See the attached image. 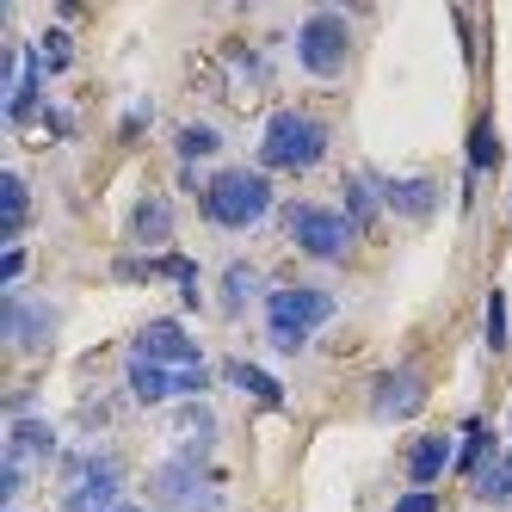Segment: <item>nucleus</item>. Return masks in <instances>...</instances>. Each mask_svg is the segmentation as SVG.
Masks as SVG:
<instances>
[{"mask_svg": "<svg viewBox=\"0 0 512 512\" xmlns=\"http://www.w3.org/2000/svg\"><path fill=\"white\" fill-rule=\"evenodd\" d=\"M198 210L216 229H253V223H266V210H272V186H266V173H253V167H223V173H210V186L198 192Z\"/></svg>", "mask_w": 512, "mask_h": 512, "instance_id": "nucleus-1", "label": "nucleus"}, {"mask_svg": "<svg viewBox=\"0 0 512 512\" xmlns=\"http://www.w3.org/2000/svg\"><path fill=\"white\" fill-rule=\"evenodd\" d=\"M327 155V124L309 112H272L266 136H260V161L272 173H309Z\"/></svg>", "mask_w": 512, "mask_h": 512, "instance_id": "nucleus-2", "label": "nucleus"}, {"mask_svg": "<svg viewBox=\"0 0 512 512\" xmlns=\"http://www.w3.org/2000/svg\"><path fill=\"white\" fill-rule=\"evenodd\" d=\"M321 321H334V297H327V290L297 284V290H272L266 297V327H272L278 352H303Z\"/></svg>", "mask_w": 512, "mask_h": 512, "instance_id": "nucleus-3", "label": "nucleus"}, {"mask_svg": "<svg viewBox=\"0 0 512 512\" xmlns=\"http://www.w3.org/2000/svg\"><path fill=\"white\" fill-rule=\"evenodd\" d=\"M118 488H124L118 457L87 451V457H68L62 463V512H118L124 506Z\"/></svg>", "mask_w": 512, "mask_h": 512, "instance_id": "nucleus-4", "label": "nucleus"}, {"mask_svg": "<svg viewBox=\"0 0 512 512\" xmlns=\"http://www.w3.org/2000/svg\"><path fill=\"white\" fill-rule=\"evenodd\" d=\"M149 488L173 512H223V494H216V475H210L204 457H167Z\"/></svg>", "mask_w": 512, "mask_h": 512, "instance_id": "nucleus-5", "label": "nucleus"}, {"mask_svg": "<svg viewBox=\"0 0 512 512\" xmlns=\"http://www.w3.org/2000/svg\"><path fill=\"white\" fill-rule=\"evenodd\" d=\"M346 56H352V25H346L340 13H309L303 31H297V62H303V75L334 81V75H346Z\"/></svg>", "mask_w": 512, "mask_h": 512, "instance_id": "nucleus-6", "label": "nucleus"}, {"mask_svg": "<svg viewBox=\"0 0 512 512\" xmlns=\"http://www.w3.org/2000/svg\"><path fill=\"white\" fill-rule=\"evenodd\" d=\"M290 241H297L309 260H346V247H352V216L321 210V204H290Z\"/></svg>", "mask_w": 512, "mask_h": 512, "instance_id": "nucleus-7", "label": "nucleus"}, {"mask_svg": "<svg viewBox=\"0 0 512 512\" xmlns=\"http://www.w3.org/2000/svg\"><path fill=\"white\" fill-rule=\"evenodd\" d=\"M210 371L198 364V371H167V364H149V358H130V395L142 401V408H161V401L173 395H204Z\"/></svg>", "mask_w": 512, "mask_h": 512, "instance_id": "nucleus-8", "label": "nucleus"}, {"mask_svg": "<svg viewBox=\"0 0 512 512\" xmlns=\"http://www.w3.org/2000/svg\"><path fill=\"white\" fill-rule=\"evenodd\" d=\"M136 358H149V364H167V371H198V346H192V334L179 321H149L136 334Z\"/></svg>", "mask_w": 512, "mask_h": 512, "instance_id": "nucleus-9", "label": "nucleus"}, {"mask_svg": "<svg viewBox=\"0 0 512 512\" xmlns=\"http://www.w3.org/2000/svg\"><path fill=\"white\" fill-rule=\"evenodd\" d=\"M426 408V377L420 371H383L377 377V389H371V414L377 420H408V414H420Z\"/></svg>", "mask_w": 512, "mask_h": 512, "instance_id": "nucleus-10", "label": "nucleus"}, {"mask_svg": "<svg viewBox=\"0 0 512 512\" xmlns=\"http://www.w3.org/2000/svg\"><path fill=\"white\" fill-rule=\"evenodd\" d=\"M0 334H7L13 346H25V352H38V346L56 334V309H50V303L7 297V303H0Z\"/></svg>", "mask_w": 512, "mask_h": 512, "instance_id": "nucleus-11", "label": "nucleus"}, {"mask_svg": "<svg viewBox=\"0 0 512 512\" xmlns=\"http://www.w3.org/2000/svg\"><path fill=\"white\" fill-rule=\"evenodd\" d=\"M383 204L401 210V216H414V223H426V216L438 210V186L432 179H383Z\"/></svg>", "mask_w": 512, "mask_h": 512, "instance_id": "nucleus-12", "label": "nucleus"}, {"mask_svg": "<svg viewBox=\"0 0 512 512\" xmlns=\"http://www.w3.org/2000/svg\"><path fill=\"white\" fill-rule=\"evenodd\" d=\"M451 463H457V445H451L445 432L420 438V445L408 451V475H414V488H432V482H438V475H445Z\"/></svg>", "mask_w": 512, "mask_h": 512, "instance_id": "nucleus-13", "label": "nucleus"}, {"mask_svg": "<svg viewBox=\"0 0 512 512\" xmlns=\"http://www.w3.org/2000/svg\"><path fill=\"white\" fill-rule=\"evenodd\" d=\"M7 457H13V463H31V457H56V432H50L44 420L19 414V420H13V432H7Z\"/></svg>", "mask_w": 512, "mask_h": 512, "instance_id": "nucleus-14", "label": "nucleus"}, {"mask_svg": "<svg viewBox=\"0 0 512 512\" xmlns=\"http://www.w3.org/2000/svg\"><path fill=\"white\" fill-rule=\"evenodd\" d=\"M475 500L482 506H512V451H494L475 469Z\"/></svg>", "mask_w": 512, "mask_h": 512, "instance_id": "nucleus-15", "label": "nucleus"}, {"mask_svg": "<svg viewBox=\"0 0 512 512\" xmlns=\"http://www.w3.org/2000/svg\"><path fill=\"white\" fill-rule=\"evenodd\" d=\"M130 235H136L142 247H161V241L173 235V210H167V198H142L136 216H130Z\"/></svg>", "mask_w": 512, "mask_h": 512, "instance_id": "nucleus-16", "label": "nucleus"}, {"mask_svg": "<svg viewBox=\"0 0 512 512\" xmlns=\"http://www.w3.org/2000/svg\"><path fill=\"white\" fill-rule=\"evenodd\" d=\"M229 383H235V389H247L253 401H266V408H278V401H284L278 377H266L260 364H247V358H235V364H229Z\"/></svg>", "mask_w": 512, "mask_h": 512, "instance_id": "nucleus-17", "label": "nucleus"}, {"mask_svg": "<svg viewBox=\"0 0 512 512\" xmlns=\"http://www.w3.org/2000/svg\"><path fill=\"white\" fill-rule=\"evenodd\" d=\"M25 216H31V198H25V179L19 173H7L0 179V229H7V241L25 229Z\"/></svg>", "mask_w": 512, "mask_h": 512, "instance_id": "nucleus-18", "label": "nucleus"}, {"mask_svg": "<svg viewBox=\"0 0 512 512\" xmlns=\"http://www.w3.org/2000/svg\"><path fill=\"white\" fill-rule=\"evenodd\" d=\"M253 297H260V272H253V266H229L223 272V315H241Z\"/></svg>", "mask_w": 512, "mask_h": 512, "instance_id": "nucleus-19", "label": "nucleus"}, {"mask_svg": "<svg viewBox=\"0 0 512 512\" xmlns=\"http://www.w3.org/2000/svg\"><path fill=\"white\" fill-rule=\"evenodd\" d=\"M377 179H364V173H352L346 179V210H352V229H364V223H371V216H377Z\"/></svg>", "mask_w": 512, "mask_h": 512, "instance_id": "nucleus-20", "label": "nucleus"}, {"mask_svg": "<svg viewBox=\"0 0 512 512\" xmlns=\"http://www.w3.org/2000/svg\"><path fill=\"white\" fill-rule=\"evenodd\" d=\"M469 167H475V173L500 167V136H494V124H488V118H482V124L469 130Z\"/></svg>", "mask_w": 512, "mask_h": 512, "instance_id": "nucleus-21", "label": "nucleus"}, {"mask_svg": "<svg viewBox=\"0 0 512 512\" xmlns=\"http://www.w3.org/2000/svg\"><path fill=\"white\" fill-rule=\"evenodd\" d=\"M216 149H223V136H216L210 124H186V130H179V161H204Z\"/></svg>", "mask_w": 512, "mask_h": 512, "instance_id": "nucleus-22", "label": "nucleus"}, {"mask_svg": "<svg viewBox=\"0 0 512 512\" xmlns=\"http://www.w3.org/2000/svg\"><path fill=\"white\" fill-rule=\"evenodd\" d=\"M488 457H494V451H488V432L469 420V432H463V451H457V469H463V475H475V469H482Z\"/></svg>", "mask_w": 512, "mask_h": 512, "instance_id": "nucleus-23", "label": "nucleus"}, {"mask_svg": "<svg viewBox=\"0 0 512 512\" xmlns=\"http://www.w3.org/2000/svg\"><path fill=\"white\" fill-rule=\"evenodd\" d=\"M38 62L50 68V75H62V68L75 62V44H68V31H44V44H38Z\"/></svg>", "mask_w": 512, "mask_h": 512, "instance_id": "nucleus-24", "label": "nucleus"}, {"mask_svg": "<svg viewBox=\"0 0 512 512\" xmlns=\"http://www.w3.org/2000/svg\"><path fill=\"white\" fill-rule=\"evenodd\" d=\"M488 352H506V297H488Z\"/></svg>", "mask_w": 512, "mask_h": 512, "instance_id": "nucleus-25", "label": "nucleus"}, {"mask_svg": "<svg viewBox=\"0 0 512 512\" xmlns=\"http://www.w3.org/2000/svg\"><path fill=\"white\" fill-rule=\"evenodd\" d=\"M19 488H25V463H13V457H7V469H0V500L13 506V500H19Z\"/></svg>", "mask_w": 512, "mask_h": 512, "instance_id": "nucleus-26", "label": "nucleus"}, {"mask_svg": "<svg viewBox=\"0 0 512 512\" xmlns=\"http://www.w3.org/2000/svg\"><path fill=\"white\" fill-rule=\"evenodd\" d=\"M395 512H438V500H432L426 488H414V494H401V500H395Z\"/></svg>", "mask_w": 512, "mask_h": 512, "instance_id": "nucleus-27", "label": "nucleus"}, {"mask_svg": "<svg viewBox=\"0 0 512 512\" xmlns=\"http://www.w3.org/2000/svg\"><path fill=\"white\" fill-rule=\"evenodd\" d=\"M19 272H25V253L7 247V260H0V284H19Z\"/></svg>", "mask_w": 512, "mask_h": 512, "instance_id": "nucleus-28", "label": "nucleus"}, {"mask_svg": "<svg viewBox=\"0 0 512 512\" xmlns=\"http://www.w3.org/2000/svg\"><path fill=\"white\" fill-rule=\"evenodd\" d=\"M118 512H136V506H118Z\"/></svg>", "mask_w": 512, "mask_h": 512, "instance_id": "nucleus-29", "label": "nucleus"}, {"mask_svg": "<svg viewBox=\"0 0 512 512\" xmlns=\"http://www.w3.org/2000/svg\"><path fill=\"white\" fill-rule=\"evenodd\" d=\"M7 512H19V506H7Z\"/></svg>", "mask_w": 512, "mask_h": 512, "instance_id": "nucleus-30", "label": "nucleus"}]
</instances>
